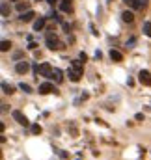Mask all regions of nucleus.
Segmentation results:
<instances>
[{"mask_svg":"<svg viewBox=\"0 0 151 160\" xmlns=\"http://www.w3.org/2000/svg\"><path fill=\"white\" fill-rule=\"evenodd\" d=\"M47 47L51 50H56V48H64V43H60L54 34H47Z\"/></svg>","mask_w":151,"mask_h":160,"instance_id":"1","label":"nucleus"},{"mask_svg":"<svg viewBox=\"0 0 151 160\" xmlns=\"http://www.w3.org/2000/svg\"><path fill=\"white\" fill-rule=\"evenodd\" d=\"M11 115H13V119H15L19 125H23V127H26V125H30V121L26 119V115H24L23 112H19V110H13V112H11Z\"/></svg>","mask_w":151,"mask_h":160,"instance_id":"2","label":"nucleus"},{"mask_svg":"<svg viewBox=\"0 0 151 160\" xmlns=\"http://www.w3.org/2000/svg\"><path fill=\"white\" fill-rule=\"evenodd\" d=\"M138 80L144 86H151V73L149 71H140L138 73Z\"/></svg>","mask_w":151,"mask_h":160,"instance_id":"3","label":"nucleus"},{"mask_svg":"<svg viewBox=\"0 0 151 160\" xmlns=\"http://www.w3.org/2000/svg\"><path fill=\"white\" fill-rule=\"evenodd\" d=\"M28 69H30V65H28V61H17V65H15V71L19 73V75H26L28 73Z\"/></svg>","mask_w":151,"mask_h":160,"instance_id":"4","label":"nucleus"},{"mask_svg":"<svg viewBox=\"0 0 151 160\" xmlns=\"http://www.w3.org/2000/svg\"><path fill=\"white\" fill-rule=\"evenodd\" d=\"M52 91H56V89H54V86L51 84V82H43V84H39V93H41V95L52 93Z\"/></svg>","mask_w":151,"mask_h":160,"instance_id":"5","label":"nucleus"},{"mask_svg":"<svg viewBox=\"0 0 151 160\" xmlns=\"http://www.w3.org/2000/svg\"><path fill=\"white\" fill-rule=\"evenodd\" d=\"M67 76H69V80H71V82H78V80H80V76H82V71H78V69H75V67H71V69H69V73H67Z\"/></svg>","mask_w":151,"mask_h":160,"instance_id":"6","label":"nucleus"},{"mask_svg":"<svg viewBox=\"0 0 151 160\" xmlns=\"http://www.w3.org/2000/svg\"><path fill=\"white\" fill-rule=\"evenodd\" d=\"M39 73H41V76H47V78H51L52 67H51L49 64H41V65H39Z\"/></svg>","mask_w":151,"mask_h":160,"instance_id":"7","label":"nucleus"},{"mask_svg":"<svg viewBox=\"0 0 151 160\" xmlns=\"http://www.w3.org/2000/svg\"><path fill=\"white\" fill-rule=\"evenodd\" d=\"M51 78L54 82H58V84H62L64 82V73L60 71V69H52V75H51Z\"/></svg>","mask_w":151,"mask_h":160,"instance_id":"8","label":"nucleus"},{"mask_svg":"<svg viewBox=\"0 0 151 160\" xmlns=\"http://www.w3.org/2000/svg\"><path fill=\"white\" fill-rule=\"evenodd\" d=\"M60 9L62 11H71L73 9V4H71V0H60Z\"/></svg>","mask_w":151,"mask_h":160,"instance_id":"9","label":"nucleus"},{"mask_svg":"<svg viewBox=\"0 0 151 160\" xmlns=\"http://www.w3.org/2000/svg\"><path fill=\"white\" fill-rule=\"evenodd\" d=\"M34 17H36V13L30 11V9H28V11H24V13H21V20H23V23H30Z\"/></svg>","mask_w":151,"mask_h":160,"instance_id":"10","label":"nucleus"},{"mask_svg":"<svg viewBox=\"0 0 151 160\" xmlns=\"http://www.w3.org/2000/svg\"><path fill=\"white\" fill-rule=\"evenodd\" d=\"M45 23H47V19H45V17H39L36 23H34V30H36V32L43 30V28H45Z\"/></svg>","mask_w":151,"mask_h":160,"instance_id":"11","label":"nucleus"},{"mask_svg":"<svg viewBox=\"0 0 151 160\" xmlns=\"http://www.w3.org/2000/svg\"><path fill=\"white\" fill-rule=\"evenodd\" d=\"M125 4H129L134 9H140V8H144V4H146V2H142V0H125Z\"/></svg>","mask_w":151,"mask_h":160,"instance_id":"12","label":"nucleus"},{"mask_svg":"<svg viewBox=\"0 0 151 160\" xmlns=\"http://www.w3.org/2000/svg\"><path fill=\"white\" fill-rule=\"evenodd\" d=\"M121 19H123V23H133V20H134V13L133 11H123Z\"/></svg>","mask_w":151,"mask_h":160,"instance_id":"13","label":"nucleus"},{"mask_svg":"<svg viewBox=\"0 0 151 160\" xmlns=\"http://www.w3.org/2000/svg\"><path fill=\"white\" fill-rule=\"evenodd\" d=\"M110 58H112V61H121V60H123V54L112 48V50H110Z\"/></svg>","mask_w":151,"mask_h":160,"instance_id":"14","label":"nucleus"},{"mask_svg":"<svg viewBox=\"0 0 151 160\" xmlns=\"http://www.w3.org/2000/svg\"><path fill=\"white\" fill-rule=\"evenodd\" d=\"M28 8H30V2H19L17 4V11H21V13L28 11Z\"/></svg>","mask_w":151,"mask_h":160,"instance_id":"15","label":"nucleus"},{"mask_svg":"<svg viewBox=\"0 0 151 160\" xmlns=\"http://www.w3.org/2000/svg\"><path fill=\"white\" fill-rule=\"evenodd\" d=\"M142 30H144V34H146L147 37H151V23L149 20H146V23L142 24Z\"/></svg>","mask_w":151,"mask_h":160,"instance_id":"16","label":"nucleus"},{"mask_svg":"<svg viewBox=\"0 0 151 160\" xmlns=\"http://www.w3.org/2000/svg\"><path fill=\"white\" fill-rule=\"evenodd\" d=\"M10 48H11V43H10V41H2V43H0V50H2V52H8Z\"/></svg>","mask_w":151,"mask_h":160,"instance_id":"17","label":"nucleus"},{"mask_svg":"<svg viewBox=\"0 0 151 160\" xmlns=\"http://www.w3.org/2000/svg\"><path fill=\"white\" fill-rule=\"evenodd\" d=\"M2 89H4V93H8V95H11V93H13V86L6 84V82H2Z\"/></svg>","mask_w":151,"mask_h":160,"instance_id":"18","label":"nucleus"},{"mask_svg":"<svg viewBox=\"0 0 151 160\" xmlns=\"http://www.w3.org/2000/svg\"><path fill=\"white\" fill-rule=\"evenodd\" d=\"M10 11H11V9H10V6L6 4V2H2V17H8V15H10Z\"/></svg>","mask_w":151,"mask_h":160,"instance_id":"19","label":"nucleus"},{"mask_svg":"<svg viewBox=\"0 0 151 160\" xmlns=\"http://www.w3.org/2000/svg\"><path fill=\"white\" fill-rule=\"evenodd\" d=\"M19 88H21V89H23V91H24V93H32V88H30L28 84H24V82H21V84H19Z\"/></svg>","mask_w":151,"mask_h":160,"instance_id":"20","label":"nucleus"},{"mask_svg":"<svg viewBox=\"0 0 151 160\" xmlns=\"http://www.w3.org/2000/svg\"><path fill=\"white\" fill-rule=\"evenodd\" d=\"M71 67H75V69H78V71H82V61H78V60H75L73 64H71Z\"/></svg>","mask_w":151,"mask_h":160,"instance_id":"21","label":"nucleus"},{"mask_svg":"<svg viewBox=\"0 0 151 160\" xmlns=\"http://www.w3.org/2000/svg\"><path fill=\"white\" fill-rule=\"evenodd\" d=\"M32 134H41V127L39 125H32Z\"/></svg>","mask_w":151,"mask_h":160,"instance_id":"22","label":"nucleus"},{"mask_svg":"<svg viewBox=\"0 0 151 160\" xmlns=\"http://www.w3.org/2000/svg\"><path fill=\"white\" fill-rule=\"evenodd\" d=\"M134 43H136V37H131V39H129V41H127V47H133Z\"/></svg>","mask_w":151,"mask_h":160,"instance_id":"23","label":"nucleus"},{"mask_svg":"<svg viewBox=\"0 0 151 160\" xmlns=\"http://www.w3.org/2000/svg\"><path fill=\"white\" fill-rule=\"evenodd\" d=\"M28 48H30V50H36V48H37V43H34V41H30V45H28Z\"/></svg>","mask_w":151,"mask_h":160,"instance_id":"24","label":"nucleus"},{"mask_svg":"<svg viewBox=\"0 0 151 160\" xmlns=\"http://www.w3.org/2000/svg\"><path fill=\"white\" fill-rule=\"evenodd\" d=\"M21 56H23V52H21V50H19V52H15V54H13V58H15V60H19Z\"/></svg>","mask_w":151,"mask_h":160,"instance_id":"25","label":"nucleus"},{"mask_svg":"<svg viewBox=\"0 0 151 160\" xmlns=\"http://www.w3.org/2000/svg\"><path fill=\"white\" fill-rule=\"evenodd\" d=\"M64 30H65L67 34H69V30H71V26H69V24H67V23H64Z\"/></svg>","mask_w":151,"mask_h":160,"instance_id":"26","label":"nucleus"},{"mask_svg":"<svg viewBox=\"0 0 151 160\" xmlns=\"http://www.w3.org/2000/svg\"><path fill=\"white\" fill-rule=\"evenodd\" d=\"M80 60H82V61H86V60H88V56H86L84 52H80Z\"/></svg>","mask_w":151,"mask_h":160,"instance_id":"27","label":"nucleus"},{"mask_svg":"<svg viewBox=\"0 0 151 160\" xmlns=\"http://www.w3.org/2000/svg\"><path fill=\"white\" fill-rule=\"evenodd\" d=\"M58 153H60V156H62V158H67V153H65V151H58Z\"/></svg>","mask_w":151,"mask_h":160,"instance_id":"28","label":"nucleus"},{"mask_svg":"<svg viewBox=\"0 0 151 160\" xmlns=\"http://www.w3.org/2000/svg\"><path fill=\"white\" fill-rule=\"evenodd\" d=\"M47 2H49V4H54V2H56V0H47Z\"/></svg>","mask_w":151,"mask_h":160,"instance_id":"29","label":"nucleus"},{"mask_svg":"<svg viewBox=\"0 0 151 160\" xmlns=\"http://www.w3.org/2000/svg\"><path fill=\"white\" fill-rule=\"evenodd\" d=\"M13 2H19V0H13Z\"/></svg>","mask_w":151,"mask_h":160,"instance_id":"30","label":"nucleus"}]
</instances>
